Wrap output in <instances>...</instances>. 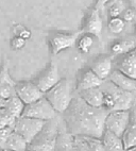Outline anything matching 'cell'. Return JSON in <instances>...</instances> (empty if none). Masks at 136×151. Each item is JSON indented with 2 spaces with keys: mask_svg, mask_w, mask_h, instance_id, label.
Masks as SVG:
<instances>
[{
  "mask_svg": "<svg viewBox=\"0 0 136 151\" xmlns=\"http://www.w3.org/2000/svg\"><path fill=\"white\" fill-rule=\"evenodd\" d=\"M107 113L104 108L87 104L78 95L72 98L68 109L63 113L64 126L72 135L101 137L105 131L104 120Z\"/></svg>",
  "mask_w": 136,
  "mask_h": 151,
  "instance_id": "obj_1",
  "label": "cell"
},
{
  "mask_svg": "<svg viewBox=\"0 0 136 151\" xmlns=\"http://www.w3.org/2000/svg\"><path fill=\"white\" fill-rule=\"evenodd\" d=\"M103 89V106L107 112L118 110H132L136 103L135 92H129L119 88L109 80L102 83Z\"/></svg>",
  "mask_w": 136,
  "mask_h": 151,
  "instance_id": "obj_2",
  "label": "cell"
},
{
  "mask_svg": "<svg viewBox=\"0 0 136 151\" xmlns=\"http://www.w3.org/2000/svg\"><path fill=\"white\" fill-rule=\"evenodd\" d=\"M60 128V124L55 118L47 122L41 132L29 144L28 149L32 151H54Z\"/></svg>",
  "mask_w": 136,
  "mask_h": 151,
  "instance_id": "obj_3",
  "label": "cell"
},
{
  "mask_svg": "<svg viewBox=\"0 0 136 151\" xmlns=\"http://www.w3.org/2000/svg\"><path fill=\"white\" fill-rule=\"evenodd\" d=\"M45 97L57 113L63 114L68 109L74 98L70 82L65 78L61 79L52 88L45 93Z\"/></svg>",
  "mask_w": 136,
  "mask_h": 151,
  "instance_id": "obj_4",
  "label": "cell"
},
{
  "mask_svg": "<svg viewBox=\"0 0 136 151\" xmlns=\"http://www.w3.org/2000/svg\"><path fill=\"white\" fill-rule=\"evenodd\" d=\"M57 112L54 110V108L44 96L41 99L36 100L35 102L26 105L21 116L31 117V118L44 120V122H49L57 117Z\"/></svg>",
  "mask_w": 136,
  "mask_h": 151,
  "instance_id": "obj_5",
  "label": "cell"
},
{
  "mask_svg": "<svg viewBox=\"0 0 136 151\" xmlns=\"http://www.w3.org/2000/svg\"><path fill=\"white\" fill-rule=\"evenodd\" d=\"M46 122H47L39 120V119L20 116L15 120L12 128L15 132L21 135L22 137L28 142V144H30L36 137V135L41 132L44 126L46 124Z\"/></svg>",
  "mask_w": 136,
  "mask_h": 151,
  "instance_id": "obj_6",
  "label": "cell"
},
{
  "mask_svg": "<svg viewBox=\"0 0 136 151\" xmlns=\"http://www.w3.org/2000/svg\"><path fill=\"white\" fill-rule=\"evenodd\" d=\"M131 118V110L111 111L107 113L104 120L105 130L122 137L128 128Z\"/></svg>",
  "mask_w": 136,
  "mask_h": 151,
  "instance_id": "obj_7",
  "label": "cell"
},
{
  "mask_svg": "<svg viewBox=\"0 0 136 151\" xmlns=\"http://www.w3.org/2000/svg\"><path fill=\"white\" fill-rule=\"evenodd\" d=\"M81 31L74 33L68 32H55L49 37V46L52 54H59L66 49L71 48L77 43Z\"/></svg>",
  "mask_w": 136,
  "mask_h": 151,
  "instance_id": "obj_8",
  "label": "cell"
},
{
  "mask_svg": "<svg viewBox=\"0 0 136 151\" xmlns=\"http://www.w3.org/2000/svg\"><path fill=\"white\" fill-rule=\"evenodd\" d=\"M16 96L20 98L26 105L35 102L36 100L41 99L45 96V93L41 91L34 81H20L16 82L15 85Z\"/></svg>",
  "mask_w": 136,
  "mask_h": 151,
  "instance_id": "obj_9",
  "label": "cell"
},
{
  "mask_svg": "<svg viewBox=\"0 0 136 151\" xmlns=\"http://www.w3.org/2000/svg\"><path fill=\"white\" fill-rule=\"evenodd\" d=\"M60 80H61V77H60V73H59V68H57L55 63L51 62L36 77L34 82L41 88V91H43L44 93H46L50 88H52V87L54 86Z\"/></svg>",
  "mask_w": 136,
  "mask_h": 151,
  "instance_id": "obj_10",
  "label": "cell"
},
{
  "mask_svg": "<svg viewBox=\"0 0 136 151\" xmlns=\"http://www.w3.org/2000/svg\"><path fill=\"white\" fill-rule=\"evenodd\" d=\"M103 30V22L101 17L100 10L94 6L85 17V22L82 26L81 32L88 33L94 37L100 38Z\"/></svg>",
  "mask_w": 136,
  "mask_h": 151,
  "instance_id": "obj_11",
  "label": "cell"
},
{
  "mask_svg": "<svg viewBox=\"0 0 136 151\" xmlns=\"http://www.w3.org/2000/svg\"><path fill=\"white\" fill-rule=\"evenodd\" d=\"M103 82V80H101L90 68H85L81 71L77 81V92L79 93L85 89L101 86Z\"/></svg>",
  "mask_w": 136,
  "mask_h": 151,
  "instance_id": "obj_12",
  "label": "cell"
},
{
  "mask_svg": "<svg viewBox=\"0 0 136 151\" xmlns=\"http://www.w3.org/2000/svg\"><path fill=\"white\" fill-rule=\"evenodd\" d=\"M89 68L101 80L105 81L109 79L110 75L113 71V59L112 57H107V55L98 57L92 63Z\"/></svg>",
  "mask_w": 136,
  "mask_h": 151,
  "instance_id": "obj_13",
  "label": "cell"
},
{
  "mask_svg": "<svg viewBox=\"0 0 136 151\" xmlns=\"http://www.w3.org/2000/svg\"><path fill=\"white\" fill-rule=\"evenodd\" d=\"M107 80L119 88L129 91V92H136V79L131 78L117 68L113 69Z\"/></svg>",
  "mask_w": 136,
  "mask_h": 151,
  "instance_id": "obj_14",
  "label": "cell"
},
{
  "mask_svg": "<svg viewBox=\"0 0 136 151\" xmlns=\"http://www.w3.org/2000/svg\"><path fill=\"white\" fill-rule=\"evenodd\" d=\"M78 95L84 100L87 104L92 105L94 108H103L102 105H103L104 93L101 86L85 89V91L79 92Z\"/></svg>",
  "mask_w": 136,
  "mask_h": 151,
  "instance_id": "obj_15",
  "label": "cell"
},
{
  "mask_svg": "<svg viewBox=\"0 0 136 151\" xmlns=\"http://www.w3.org/2000/svg\"><path fill=\"white\" fill-rule=\"evenodd\" d=\"M117 69L131 78L136 79V48L125 54L117 65Z\"/></svg>",
  "mask_w": 136,
  "mask_h": 151,
  "instance_id": "obj_16",
  "label": "cell"
},
{
  "mask_svg": "<svg viewBox=\"0 0 136 151\" xmlns=\"http://www.w3.org/2000/svg\"><path fill=\"white\" fill-rule=\"evenodd\" d=\"M102 143L106 151H125V145L121 136L105 130L101 136Z\"/></svg>",
  "mask_w": 136,
  "mask_h": 151,
  "instance_id": "obj_17",
  "label": "cell"
},
{
  "mask_svg": "<svg viewBox=\"0 0 136 151\" xmlns=\"http://www.w3.org/2000/svg\"><path fill=\"white\" fill-rule=\"evenodd\" d=\"M28 142L22 137L21 135L18 134L15 131H12L11 134L9 135L8 139L3 145V150L10 151H27L28 150Z\"/></svg>",
  "mask_w": 136,
  "mask_h": 151,
  "instance_id": "obj_18",
  "label": "cell"
},
{
  "mask_svg": "<svg viewBox=\"0 0 136 151\" xmlns=\"http://www.w3.org/2000/svg\"><path fill=\"white\" fill-rule=\"evenodd\" d=\"M54 151H74V135L68 132L65 126L63 129L60 128Z\"/></svg>",
  "mask_w": 136,
  "mask_h": 151,
  "instance_id": "obj_19",
  "label": "cell"
},
{
  "mask_svg": "<svg viewBox=\"0 0 136 151\" xmlns=\"http://www.w3.org/2000/svg\"><path fill=\"white\" fill-rule=\"evenodd\" d=\"M122 138H123V142H125V148L136 145V106L135 105L131 110L130 122H129V126L127 128V130H125Z\"/></svg>",
  "mask_w": 136,
  "mask_h": 151,
  "instance_id": "obj_20",
  "label": "cell"
},
{
  "mask_svg": "<svg viewBox=\"0 0 136 151\" xmlns=\"http://www.w3.org/2000/svg\"><path fill=\"white\" fill-rule=\"evenodd\" d=\"M131 2L128 0H110L105 4L106 12L110 18L112 17H121L123 12L130 8Z\"/></svg>",
  "mask_w": 136,
  "mask_h": 151,
  "instance_id": "obj_21",
  "label": "cell"
},
{
  "mask_svg": "<svg viewBox=\"0 0 136 151\" xmlns=\"http://www.w3.org/2000/svg\"><path fill=\"white\" fill-rule=\"evenodd\" d=\"M136 48V37H130L115 42L111 47V50L115 55H122Z\"/></svg>",
  "mask_w": 136,
  "mask_h": 151,
  "instance_id": "obj_22",
  "label": "cell"
},
{
  "mask_svg": "<svg viewBox=\"0 0 136 151\" xmlns=\"http://www.w3.org/2000/svg\"><path fill=\"white\" fill-rule=\"evenodd\" d=\"M25 106H26L25 103L22 102L18 96L15 95V96L9 98V99L6 100L4 109L11 114L12 116H14L15 118H19V117L22 115V113H24Z\"/></svg>",
  "mask_w": 136,
  "mask_h": 151,
  "instance_id": "obj_23",
  "label": "cell"
},
{
  "mask_svg": "<svg viewBox=\"0 0 136 151\" xmlns=\"http://www.w3.org/2000/svg\"><path fill=\"white\" fill-rule=\"evenodd\" d=\"M94 45V36L88 34V33H82V35L78 38L77 42V46H78V50L81 53L86 54L90 51V49Z\"/></svg>",
  "mask_w": 136,
  "mask_h": 151,
  "instance_id": "obj_24",
  "label": "cell"
},
{
  "mask_svg": "<svg viewBox=\"0 0 136 151\" xmlns=\"http://www.w3.org/2000/svg\"><path fill=\"white\" fill-rule=\"evenodd\" d=\"M125 24L127 22L123 20L122 17H112L107 22V28L111 33L115 35H119L125 31Z\"/></svg>",
  "mask_w": 136,
  "mask_h": 151,
  "instance_id": "obj_25",
  "label": "cell"
},
{
  "mask_svg": "<svg viewBox=\"0 0 136 151\" xmlns=\"http://www.w3.org/2000/svg\"><path fill=\"white\" fill-rule=\"evenodd\" d=\"M17 118L12 116L6 109H1L0 110V129L6 127H13L14 122Z\"/></svg>",
  "mask_w": 136,
  "mask_h": 151,
  "instance_id": "obj_26",
  "label": "cell"
},
{
  "mask_svg": "<svg viewBox=\"0 0 136 151\" xmlns=\"http://www.w3.org/2000/svg\"><path fill=\"white\" fill-rule=\"evenodd\" d=\"M74 151H89L86 137L82 135H74Z\"/></svg>",
  "mask_w": 136,
  "mask_h": 151,
  "instance_id": "obj_27",
  "label": "cell"
},
{
  "mask_svg": "<svg viewBox=\"0 0 136 151\" xmlns=\"http://www.w3.org/2000/svg\"><path fill=\"white\" fill-rule=\"evenodd\" d=\"M85 137L88 143L89 151H106L101 137H93V136H85Z\"/></svg>",
  "mask_w": 136,
  "mask_h": 151,
  "instance_id": "obj_28",
  "label": "cell"
},
{
  "mask_svg": "<svg viewBox=\"0 0 136 151\" xmlns=\"http://www.w3.org/2000/svg\"><path fill=\"white\" fill-rule=\"evenodd\" d=\"M13 78L11 77L10 73H9V67L8 64H4L2 67L0 68V85L6 83H14Z\"/></svg>",
  "mask_w": 136,
  "mask_h": 151,
  "instance_id": "obj_29",
  "label": "cell"
},
{
  "mask_svg": "<svg viewBox=\"0 0 136 151\" xmlns=\"http://www.w3.org/2000/svg\"><path fill=\"white\" fill-rule=\"evenodd\" d=\"M121 17L123 18L125 22H133L136 20V10L135 8H128L123 12V14L121 15Z\"/></svg>",
  "mask_w": 136,
  "mask_h": 151,
  "instance_id": "obj_30",
  "label": "cell"
},
{
  "mask_svg": "<svg viewBox=\"0 0 136 151\" xmlns=\"http://www.w3.org/2000/svg\"><path fill=\"white\" fill-rule=\"evenodd\" d=\"M26 43H27V40L22 38L21 36L15 35L11 41V47L15 50H20L26 46Z\"/></svg>",
  "mask_w": 136,
  "mask_h": 151,
  "instance_id": "obj_31",
  "label": "cell"
},
{
  "mask_svg": "<svg viewBox=\"0 0 136 151\" xmlns=\"http://www.w3.org/2000/svg\"><path fill=\"white\" fill-rule=\"evenodd\" d=\"M13 131V128L11 127H6L0 129V148L3 150V145L6 143V140L8 139L9 135L11 134V132Z\"/></svg>",
  "mask_w": 136,
  "mask_h": 151,
  "instance_id": "obj_32",
  "label": "cell"
},
{
  "mask_svg": "<svg viewBox=\"0 0 136 151\" xmlns=\"http://www.w3.org/2000/svg\"><path fill=\"white\" fill-rule=\"evenodd\" d=\"M17 27H18L19 30H14V33L15 35L17 36H21L22 38H25V40H29L31 37V31L30 30L26 29L24 26H20V24H17Z\"/></svg>",
  "mask_w": 136,
  "mask_h": 151,
  "instance_id": "obj_33",
  "label": "cell"
},
{
  "mask_svg": "<svg viewBox=\"0 0 136 151\" xmlns=\"http://www.w3.org/2000/svg\"><path fill=\"white\" fill-rule=\"evenodd\" d=\"M110 0H96V3H95V8L99 9L100 10L101 8H103L105 6V4L109 2Z\"/></svg>",
  "mask_w": 136,
  "mask_h": 151,
  "instance_id": "obj_34",
  "label": "cell"
},
{
  "mask_svg": "<svg viewBox=\"0 0 136 151\" xmlns=\"http://www.w3.org/2000/svg\"><path fill=\"white\" fill-rule=\"evenodd\" d=\"M6 100L8 99H4V98H2L1 96H0V110H1V109H4L6 103Z\"/></svg>",
  "mask_w": 136,
  "mask_h": 151,
  "instance_id": "obj_35",
  "label": "cell"
},
{
  "mask_svg": "<svg viewBox=\"0 0 136 151\" xmlns=\"http://www.w3.org/2000/svg\"><path fill=\"white\" fill-rule=\"evenodd\" d=\"M125 151H136V145L135 146H131L125 149Z\"/></svg>",
  "mask_w": 136,
  "mask_h": 151,
  "instance_id": "obj_36",
  "label": "cell"
},
{
  "mask_svg": "<svg viewBox=\"0 0 136 151\" xmlns=\"http://www.w3.org/2000/svg\"><path fill=\"white\" fill-rule=\"evenodd\" d=\"M128 1H130V2H131V4H133V3L135 2L136 0H128Z\"/></svg>",
  "mask_w": 136,
  "mask_h": 151,
  "instance_id": "obj_37",
  "label": "cell"
},
{
  "mask_svg": "<svg viewBox=\"0 0 136 151\" xmlns=\"http://www.w3.org/2000/svg\"><path fill=\"white\" fill-rule=\"evenodd\" d=\"M133 4H134V8H135V10H136V1H135V2L133 3Z\"/></svg>",
  "mask_w": 136,
  "mask_h": 151,
  "instance_id": "obj_38",
  "label": "cell"
},
{
  "mask_svg": "<svg viewBox=\"0 0 136 151\" xmlns=\"http://www.w3.org/2000/svg\"><path fill=\"white\" fill-rule=\"evenodd\" d=\"M0 151H3V150H2V149H1V148H0Z\"/></svg>",
  "mask_w": 136,
  "mask_h": 151,
  "instance_id": "obj_39",
  "label": "cell"
},
{
  "mask_svg": "<svg viewBox=\"0 0 136 151\" xmlns=\"http://www.w3.org/2000/svg\"><path fill=\"white\" fill-rule=\"evenodd\" d=\"M27 151H32V150H29V149H28V150Z\"/></svg>",
  "mask_w": 136,
  "mask_h": 151,
  "instance_id": "obj_40",
  "label": "cell"
},
{
  "mask_svg": "<svg viewBox=\"0 0 136 151\" xmlns=\"http://www.w3.org/2000/svg\"><path fill=\"white\" fill-rule=\"evenodd\" d=\"M3 151H10V150H3Z\"/></svg>",
  "mask_w": 136,
  "mask_h": 151,
  "instance_id": "obj_41",
  "label": "cell"
},
{
  "mask_svg": "<svg viewBox=\"0 0 136 151\" xmlns=\"http://www.w3.org/2000/svg\"><path fill=\"white\" fill-rule=\"evenodd\" d=\"M135 106H136V103H135Z\"/></svg>",
  "mask_w": 136,
  "mask_h": 151,
  "instance_id": "obj_42",
  "label": "cell"
},
{
  "mask_svg": "<svg viewBox=\"0 0 136 151\" xmlns=\"http://www.w3.org/2000/svg\"><path fill=\"white\" fill-rule=\"evenodd\" d=\"M135 24H136V22H135Z\"/></svg>",
  "mask_w": 136,
  "mask_h": 151,
  "instance_id": "obj_43",
  "label": "cell"
}]
</instances>
